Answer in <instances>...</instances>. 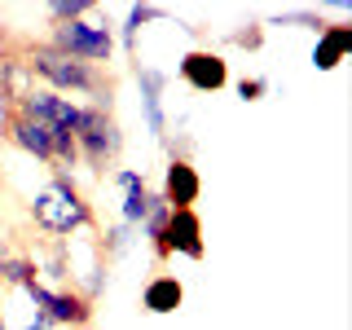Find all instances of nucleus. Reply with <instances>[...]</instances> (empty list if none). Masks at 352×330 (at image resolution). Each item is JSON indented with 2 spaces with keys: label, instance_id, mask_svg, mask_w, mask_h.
<instances>
[{
  "label": "nucleus",
  "instance_id": "aec40b11",
  "mask_svg": "<svg viewBox=\"0 0 352 330\" xmlns=\"http://www.w3.org/2000/svg\"><path fill=\"white\" fill-rule=\"evenodd\" d=\"M260 40H264L260 22H251L247 31H229V44H238V49H260Z\"/></svg>",
  "mask_w": 352,
  "mask_h": 330
},
{
  "label": "nucleus",
  "instance_id": "a211bd4d",
  "mask_svg": "<svg viewBox=\"0 0 352 330\" xmlns=\"http://www.w3.org/2000/svg\"><path fill=\"white\" fill-rule=\"evenodd\" d=\"M168 216H172V207H168V203H163V198H159V194H154V203H150V216H146V220H141V234H146V238L154 242V238H159V234H163V225H168Z\"/></svg>",
  "mask_w": 352,
  "mask_h": 330
},
{
  "label": "nucleus",
  "instance_id": "ddd939ff",
  "mask_svg": "<svg viewBox=\"0 0 352 330\" xmlns=\"http://www.w3.org/2000/svg\"><path fill=\"white\" fill-rule=\"evenodd\" d=\"M352 53V22H326L317 31V49H313V66L317 71H335Z\"/></svg>",
  "mask_w": 352,
  "mask_h": 330
},
{
  "label": "nucleus",
  "instance_id": "20e7f679",
  "mask_svg": "<svg viewBox=\"0 0 352 330\" xmlns=\"http://www.w3.org/2000/svg\"><path fill=\"white\" fill-rule=\"evenodd\" d=\"M49 44L58 53H66V58L75 62H88V66H106L110 53H115V27L97 18H75V22H62V27H53Z\"/></svg>",
  "mask_w": 352,
  "mask_h": 330
},
{
  "label": "nucleus",
  "instance_id": "4be33fe9",
  "mask_svg": "<svg viewBox=\"0 0 352 330\" xmlns=\"http://www.w3.org/2000/svg\"><path fill=\"white\" fill-rule=\"evenodd\" d=\"M0 330H9V326H5V313H0Z\"/></svg>",
  "mask_w": 352,
  "mask_h": 330
},
{
  "label": "nucleus",
  "instance_id": "6ab92c4d",
  "mask_svg": "<svg viewBox=\"0 0 352 330\" xmlns=\"http://www.w3.org/2000/svg\"><path fill=\"white\" fill-rule=\"evenodd\" d=\"M234 88H238V97H242V102H260V97L269 93V80H264V75H242V80H238Z\"/></svg>",
  "mask_w": 352,
  "mask_h": 330
},
{
  "label": "nucleus",
  "instance_id": "6e6552de",
  "mask_svg": "<svg viewBox=\"0 0 352 330\" xmlns=\"http://www.w3.org/2000/svg\"><path fill=\"white\" fill-rule=\"evenodd\" d=\"M110 181H115L119 194H124V203H119V220H124L128 229H141V220L150 216V203H154V190H150L146 172L115 168V172H110Z\"/></svg>",
  "mask_w": 352,
  "mask_h": 330
},
{
  "label": "nucleus",
  "instance_id": "dca6fc26",
  "mask_svg": "<svg viewBox=\"0 0 352 330\" xmlns=\"http://www.w3.org/2000/svg\"><path fill=\"white\" fill-rule=\"evenodd\" d=\"M93 0H53V5H44V14H49L53 27H62V22H75V18H88L93 14Z\"/></svg>",
  "mask_w": 352,
  "mask_h": 330
},
{
  "label": "nucleus",
  "instance_id": "9b49d317",
  "mask_svg": "<svg viewBox=\"0 0 352 330\" xmlns=\"http://www.w3.org/2000/svg\"><path fill=\"white\" fill-rule=\"evenodd\" d=\"M36 88V80H31V71H27V62H22V53H18V44H0V102H5V110H14L22 97Z\"/></svg>",
  "mask_w": 352,
  "mask_h": 330
},
{
  "label": "nucleus",
  "instance_id": "4468645a",
  "mask_svg": "<svg viewBox=\"0 0 352 330\" xmlns=\"http://www.w3.org/2000/svg\"><path fill=\"white\" fill-rule=\"evenodd\" d=\"M154 18H168V9H163V5H132L128 9L124 27H119V44H124L128 62H137V31L146 27V22H154Z\"/></svg>",
  "mask_w": 352,
  "mask_h": 330
},
{
  "label": "nucleus",
  "instance_id": "f257e3e1",
  "mask_svg": "<svg viewBox=\"0 0 352 330\" xmlns=\"http://www.w3.org/2000/svg\"><path fill=\"white\" fill-rule=\"evenodd\" d=\"M18 53H22V62H27V71H31L36 84L71 97V102L75 97H88V106H97V110L115 106V75H110L106 66L75 62V58H66V53H58L49 40H18Z\"/></svg>",
  "mask_w": 352,
  "mask_h": 330
},
{
  "label": "nucleus",
  "instance_id": "412c9836",
  "mask_svg": "<svg viewBox=\"0 0 352 330\" xmlns=\"http://www.w3.org/2000/svg\"><path fill=\"white\" fill-rule=\"evenodd\" d=\"M22 330H53V326H49V322H44V317L36 313V317H31V322H27V326H22Z\"/></svg>",
  "mask_w": 352,
  "mask_h": 330
},
{
  "label": "nucleus",
  "instance_id": "9d476101",
  "mask_svg": "<svg viewBox=\"0 0 352 330\" xmlns=\"http://www.w3.org/2000/svg\"><path fill=\"white\" fill-rule=\"evenodd\" d=\"M137 84H141V110H146V128L154 132V141H168V115H163V88L168 75L154 71V66L137 62Z\"/></svg>",
  "mask_w": 352,
  "mask_h": 330
},
{
  "label": "nucleus",
  "instance_id": "0eeeda50",
  "mask_svg": "<svg viewBox=\"0 0 352 330\" xmlns=\"http://www.w3.org/2000/svg\"><path fill=\"white\" fill-rule=\"evenodd\" d=\"M176 75H181L185 88L194 93H220L229 84V62L220 49H190L181 62H176Z\"/></svg>",
  "mask_w": 352,
  "mask_h": 330
},
{
  "label": "nucleus",
  "instance_id": "7ed1b4c3",
  "mask_svg": "<svg viewBox=\"0 0 352 330\" xmlns=\"http://www.w3.org/2000/svg\"><path fill=\"white\" fill-rule=\"evenodd\" d=\"M75 150L88 172L106 176L124 154V132H119L115 110H97V106H80V124H75Z\"/></svg>",
  "mask_w": 352,
  "mask_h": 330
},
{
  "label": "nucleus",
  "instance_id": "2eb2a0df",
  "mask_svg": "<svg viewBox=\"0 0 352 330\" xmlns=\"http://www.w3.org/2000/svg\"><path fill=\"white\" fill-rule=\"evenodd\" d=\"M40 273H36V260L31 256H0V282L5 286H27V282H36Z\"/></svg>",
  "mask_w": 352,
  "mask_h": 330
},
{
  "label": "nucleus",
  "instance_id": "f8f14e48",
  "mask_svg": "<svg viewBox=\"0 0 352 330\" xmlns=\"http://www.w3.org/2000/svg\"><path fill=\"white\" fill-rule=\"evenodd\" d=\"M181 304H185V282L172 278V273H154L141 286V313H150V317H168Z\"/></svg>",
  "mask_w": 352,
  "mask_h": 330
},
{
  "label": "nucleus",
  "instance_id": "f03ea898",
  "mask_svg": "<svg viewBox=\"0 0 352 330\" xmlns=\"http://www.w3.org/2000/svg\"><path fill=\"white\" fill-rule=\"evenodd\" d=\"M31 220L49 238H71V234H97V216L71 181V172H53L49 185L31 198Z\"/></svg>",
  "mask_w": 352,
  "mask_h": 330
},
{
  "label": "nucleus",
  "instance_id": "39448f33",
  "mask_svg": "<svg viewBox=\"0 0 352 330\" xmlns=\"http://www.w3.org/2000/svg\"><path fill=\"white\" fill-rule=\"evenodd\" d=\"M22 291L31 295L36 313L44 317L49 326H75V330H88L93 326V300L80 295V286H49V282H27Z\"/></svg>",
  "mask_w": 352,
  "mask_h": 330
},
{
  "label": "nucleus",
  "instance_id": "423d86ee",
  "mask_svg": "<svg viewBox=\"0 0 352 330\" xmlns=\"http://www.w3.org/2000/svg\"><path fill=\"white\" fill-rule=\"evenodd\" d=\"M154 260L168 264L172 256H185V260H203L207 256V229H203V216L194 212V207H185V212H172L168 225H163V234L150 242Z\"/></svg>",
  "mask_w": 352,
  "mask_h": 330
},
{
  "label": "nucleus",
  "instance_id": "1a4fd4ad",
  "mask_svg": "<svg viewBox=\"0 0 352 330\" xmlns=\"http://www.w3.org/2000/svg\"><path fill=\"white\" fill-rule=\"evenodd\" d=\"M159 198L172 207V212H185V207H194L198 198H203V176H198L194 159H168Z\"/></svg>",
  "mask_w": 352,
  "mask_h": 330
},
{
  "label": "nucleus",
  "instance_id": "f3484780",
  "mask_svg": "<svg viewBox=\"0 0 352 330\" xmlns=\"http://www.w3.org/2000/svg\"><path fill=\"white\" fill-rule=\"evenodd\" d=\"M128 234H132V229L124 225V220H119V225H110V229H106V234H102V238H97V247H102V256H106V260H115V256H124V251H128Z\"/></svg>",
  "mask_w": 352,
  "mask_h": 330
}]
</instances>
